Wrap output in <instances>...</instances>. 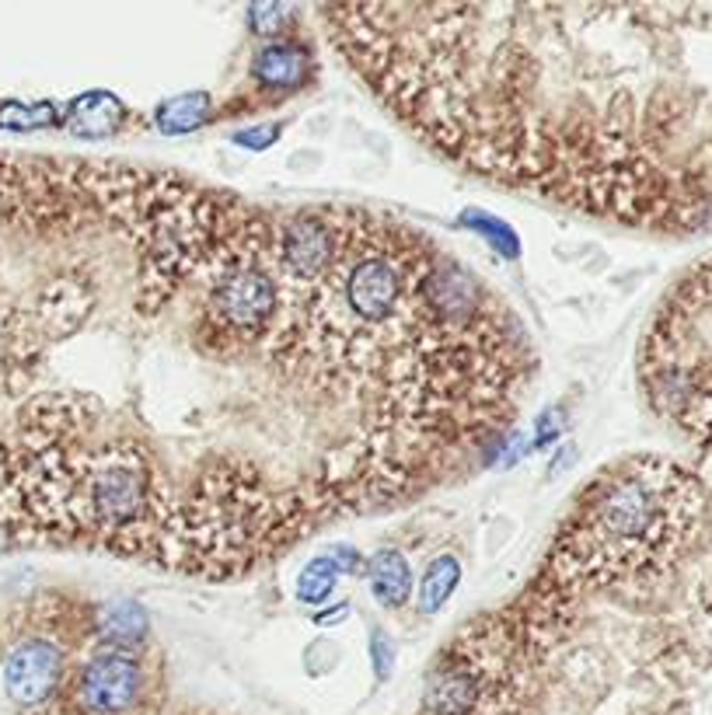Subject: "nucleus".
Segmentation results:
<instances>
[{
    "instance_id": "obj_1",
    "label": "nucleus",
    "mask_w": 712,
    "mask_h": 715,
    "mask_svg": "<svg viewBox=\"0 0 712 715\" xmlns=\"http://www.w3.org/2000/svg\"><path fill=\"white\" fill-rule=\"evenodd\" d=\"M695 509V485L675 464L636 461L604 475L556 548V580H612L670 556L688 535Z\"/></svg>"
},
{
    "instance_id": "obj_2",
    "label": "nucleus",
    "mask_w": 712,
    "mask_h": 715,
    "mask_svg": "<svg viewBox=\"0 0 712 715\" xmlns=\"http://www.w3.org/2000/svg\"><path fill=\"white\" fill-rule=\"evenodd\" d=\"M147 694V670L130 649H101L77 670L70 698L85 715H130Z\"/></svg>"
},
{
    "instance_id": "obj_3",
    "label": "nucleus",
    "mask_w": 712,
    "mask_h": 715,
    "mask_svg": "<svg viewBox=\"0 0 712 715\" xmlns=\"http://www.w3.org/2000/svg\"><path fill=\"white\" fill-rule=\"evenodd\" d=\"M67 673V657L53 639H22L0 663V684L18 708L46 705Z\"/></svg>"
},
{
    "instance_id": "obj_4",
    "label": "nucleus",
    "mask_w": 712,
    "mask_h": 715,
    "mask_svg": "<svg viewBox=\"0 0 712 715\" xmlns=\"http://www.w3.org/2000/svg\"><path fill=\"white\" fill-rule=\"evenodd\" d=\"M311 74V56L294 38H276V43L262 46L252 59V80L262 91L291 95L297 91Z\"/></svg>"
},
{
    "instance_id": "obj_5",
    "label": "nucleus",
    "mask_w": 712,
    "mask_h": 715,
    "mask_svg": "<svg viewBox=\"0 0 712 715\" xmlns=\"http://www.w3.org/2000/svg\"><path fill=\"white\" fill-rule=\"evenodd\" d=\"M91 304H95V294H91L88 283L59 279L43 294V304H39V321H43L46 336L64 339L91 315Z\"/></svg>"
},
{
    "instance_id": "obj_6",
    "label": "nucleus",
    "mask_w": 712,
    "mask_h": 715,
    "mask_svg": "<svg viewBox=\"0 0 712 715\" xmlns=\"http://www.w3.org/2000/svg\"><path fill=\"white\" fill-rule=\"evenodd\" d=\"M368 583H371V594L384 610H398L409 604L413 597V569L409 559L402 556L395 548H381L368 559Z\"/></svg>"
},
{
    "instance_id": "obj_7",
    "label": "nucleus",
    "mask_w": 712,
    "mask_h": 715,
    "mask_svg": "<svg viewBox=\"0 0 712 715\" xmlns=\"http://www.w3.org/2000/svg\"><path fill=\"white\" fill-rule=\"evenodd\" d=\"M479 698V678L475 670H468V663L443 667L430 678L426 688V708L437 715H468Z\"/></svg>"
},
{
    "instance_id": "obj_8",
    "label": "nucleus",
    "mask_w": 712,
    "mask_h": 715,
    "mask_svg": "<svg viewBox=\"0 0 712 715\" xmlns=\"http://www.w3.org/2000/svg\"><path fill=\"white\" fill-rule=\"evenodd\" d=\"M350 572H360V556L353 548H332L329 556H318L304 565L297 576V597L304 604H321L336 590L339 576H350Z\"/></svg>"
},
{
    "instance_id": "obj_9",
    "label": "nucleus",
    "mask_w": 712,
    "mask_h": 715,
    "mask_svg": "<svg viewBox=\"0 0 712 715\" xmlns=\"http://www.w3.org/2000/svg\"><path fill=\"white\" fill-rule=\"evenodd\" d=\"M123 106L106 95V91H88L80 95L77 101H70V112H67V130L80 140H101V136H112L123 122Z\"/></svg>"
},
{
    "instance_id": "obj_10",
    "label": "nucleus",
    "mask_w": 712,
    "mask_h": 715,
    "mask_svg": "<svg viewBox=\"0 0 712 715\" xmlns=\"http://www.w3.org/2000/svg\"><path fill=\"white\" fill-rule=\"evenodd\" d=\"M147 636V615L133 601H116L101 610V639L109 649H130Z\"/></svg>"
},
{
    "instance_id": "obj_11",
    "label": "nucleus",
    "mask_w": 712,
    "mask_h": 715,
    "mask_svg": "<svg viewBox=\"0 0 712 715\" xmlns=\"http://www.w3.org/2000/svg\"><path fill=\"white\" fill-rule=\"evenodd\" d=\"M210 119V98L196 91V95H178L172 101H165V106H157V130H165V133H189V130H199L202 122Z\"/></svg>"
},
{
    "instance_id": "obj_12",
    "label": "nucleus",
    "mask_w": 712,
    "mask_h": 715,
    "mask_svg": "<svg viewBox=\"0 0 712 715\" xmlns=\"http://www.w3.org/2000/svg\"><path fill=\"white\" fill-rule=\"evenodd\" d=\"M458 580H461V565H458L454 556L434 559L430 569H426V576H423V586H419V610H423V615H437V610L451 601Z\"/></svg>"
},
{
    "instance_id": "obj_13",
    "label": "nucleus",
    "mask_w": 712,
    "mask_h": 715,
    "mask_svg": "<svg viewBox=\"0 0 712 715\" xmlns=\"http://www.w3.org/2000/svg\"><path fill=\"white\" fill-rule=\"evenodd\" d=\"M53 122H56L53 106H22V101H4L0 106V130L29 133V130H46Z\"/></svg>"
},
{
    "instance_id": "obj_14",
    "label": "nucleus",
    "mask_w": 712,
    "mask_h": 715,
    "mask_svg": "<svg viewBox=\"0 0 712 715\" xmlns=\"http://www.w3.org/2000/svg\"><path fill=\"white\" fill-rule=\"evenodd\" d=\"M464 220V228H472V231H479L485 241L493 244L496 252H503L506 258H517V234L506 228V223L500 220V217H490V213H479V210H472V213H464L461 217Z\"/></svg>"
},
{
    "instance_id": "obj_15",
    "label": "nucleus",
    "mask_w": 712,
    "mask_h": 715,
    "mask_svg": "<svg viewBox=\"0 0 712 715\" xmlns=\"http://www.w3.org/2000/svg\"><path fill=\"white\" fill-rule=\"evenodd\" d=\"M297 11L294 8H280V4H270V8H249V18H252V32L259 35H280L287 29V22Z\"/></svg>"
},
{
    "instance_id": "obj_16",
    "label": "nucleus",
    "mask_w": 712,
    "mask_h": 715,
    "mask_svg": "<svg viewBox=\"0 0 712 715\" xmlns=\"http://www.w3.org/2000/svg\"><path fill=\"white\" fill-rule=\"evenodd\" d=\"M276 136H280V127H255V130L234 133V143H241V147H249V151H262V147H270Z\"/></svg>"
},
{
    "instance_id": "obj_17",
    "label": "nucleus",
    "mask_w": 712,
    "mask_h": 715,
    "mask_svg": "<svg viewBox=\"0 0 712 715\" xmlns=\"http://www.w3.org/2000/svg\"><path fill=\"white\" fill-rule=\"evenodd\" d=\"M374 663H377V673L392 670V646H388V639L381 636V631H374Z\"/></svg>"
}]
</instances>
